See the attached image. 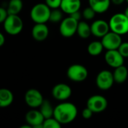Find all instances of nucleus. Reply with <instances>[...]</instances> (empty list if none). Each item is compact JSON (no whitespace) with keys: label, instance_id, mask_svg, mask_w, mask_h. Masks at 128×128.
Instances as JSON below:
<instances>
[{"label":"nucleus","instance_id":"f257e3e1","mask_svg":"<svg viewBox=\"0 0 128 128\" xmlns=\"http://www.w3.org/2000/svg\"><path fill=\"white\" fill-rule=\"evenodd\" d=\"M77 113V108L74 104L63 102L54 108L53 117L61 124H68L76 119Z\"/></svg>","mask_w":128,"mask_h":128},{"label":"nucleus","instance_id":"f03ea898","mask_svg":"<svg viewBox=\"0 0 128 128\" xmlns=\"http://www.w3.org/2000/svg\"><path fill=\"white\" fill-rule=\"evenodd\" d=\"M109 25L110 31L121 36L128 33V17L124 13H117L112 15Z\"/></svg>","mask_w":128,"mask_h":128},{"label":"nucleus","instance_id":"7ed1b4c3","mask_svg":"<svg viewBox=\"0 0 128 128\" xmlns=\"http://www.w3.org/2000/svg\"><path fill=\"white\" fill-rule=\"evenodd\" d=\"M51 8L46 3H38L32 7L30 16L35 23H46L49 21Z\"/></svg>","mask_w":128,"mask_h":128},{"label":"nucleus","instance_id":"20e7f679","mask_svg":"<svg viewBox=\"0 0 128 128\" xmlns=\"http://www.w3.org/2000/svg\"><path fill=\"white\" fill-rule=\"evenodd\" d=\"M5 32L10 35L20 34L23 28L22 20L18 14H8L3 22Z\"/></svg>","mask_w":128,"mask_h":128},{"label":"nucleus","instance_id":"39448f33","mask_svg":"<svg viewBox=\"0 0 128 128\" xmlns=\"http://www.w3.org/2000/svg\"><path fill=\"white\" fill-rule=\"evenodd\" d=\"M88 72L87 68L80 64H74L70 65L67 70L68 77L73 82H83L88 77Z\"/></svg>","mask_w":128,"mask_h":128},{"label":"nucleus","instance_id":"423d86ee","mask_svg":"<svg viewBox=\"0 0 128 128\" xmlns=\"http://www.w3.org/2000/svg\"><path fill=\"white\" fill-rule=\"evenodd\" d=\"M80 21L76 20L70 16L63 19L60 22L59 32L64 38H70L76 33L77 26Z\"/></svg>","mask_w":128,"mask_h":128},{"label":"nucleus","instance_id":"0eeeda50","mask_svg":"<svg viewBox=\"0 0 128 128\" xmlns=\"http://www.w3.org/2000/svg\"><path fill=\"white\" fill-rule=\"evenodd\" d=\"M108 102L106 98L100 94L91 96L87 100V107L94 113H100L105 111Z\"/></svg>","mask_w":128,"mask_h":128},{"label":"nucleus","instance_id":"6e6552de","mask_svg":"<svg viewBox=\"0 0 128 128\" xmlns=\"http://www.w3.org/2000/svg\"><path fill=\"white\" fill-rule=\"evenodd\" d=\"M115 82L113 74L107 70L100 71L96 77V85L100 90H108L112 88Z\"/></svg>","mask_w":128,"mask_h":128},{"label":"nucleus","instance_id":"1a4fd4ad","mask_svg":"<svg viewBox=\"0 0 128 128\" xmlns=\"http://www.w3.org/2000/svg\"><path fill=\"white\" fill-rule=\"evenodd\" d=\"M101 43L104 49L107 50H118V48L122 43V40L120 34L110 31L102 38Z\"/></svg>","mask_w":128,"mask_h":128},{"label":"nucleus","instance_id":"9d476101","mask_svg":"<svg viewBox=\"0 0 128 128\" xmlns=\"http://www.w3.org/2000/svg\"><path fill=\"white\" fill-rule=\"evenodd\" d=\"M44 100V97L40 92L35 88H30L25 94L26 104L32 109L38 108Z\"/></svg>","mask_w":128,"mask_h":128},{"label":"nucleus","instance_id":"9b49d317","mask_svg":"<svg viewBox=\"0 0 128 128\" xmlns=\"http://www.w3.org/2000/svg\"><path fill=\"white\" fill-rule=\"evenodd\" d=\"M72 94L71 88L65 83H58L56 85L52 90V94L53 98L60 101H64L68 100Z\"/></svg>","mask_w":128,"mask_h":128},{"label":"nucleus","instance_id":"f8f14e48","mask_svg":"<svg viewBox=\"0 0 128 128\" xmlns=\"http://www.w3.org/2000/svg\"><path fill=\"white\" fill-rule=\"evenodd\" d=\"M105 61L106 64L112 68H117L124 64V58L118 50H107L105 53Z\"/></svg>","mask_w":128,"mask_h":128},{"label":"nucleus","instance_id":"ddd939ff","mask_svg":"<svg viewBox=\"0 0 128 128\" xmlns=\"http://www.w3.org/2000/svg\"><path fill=\"white\" fill-rule=\"evenodd\" d=\"M44 117L40 112V110H32L28 111L26 115V123L33 128H43V123Z\"/></svg>","mask_w":128,"mask_h":128},{"label":"nucleus","instance_id":"4468645a","mask_svg":"<svg viewBox=\"0 0 128 128\" xmlns=\"http://www.w3.org/2000/svg\"><path fill=\"white\" fill-rule=\"evenodd\" d=\"M92 34L98 38H103L106 34H107L110 31V25L109 22H106L104 20H98L94 21L91 25Z\"/></svg>","mask_w":128,"mask_h":128},{"label":"nucleus","instance_id":"2eb2a0df","mask_svg":"<svg viewBox=\"0 0 128 128\" xmlns=\"http://www.w3.org/2000/svg\"><path fill=\"white\" fill-rule=\"evenodd\" d=\"M32 35L35 40L43 41L49 35V28L46 23H35L32 29Z\"/></svg>","mask_w":128,"mask_h":128},{"label":"nucleus","instance_id":"dca6fc26","mask_svg":"<svg viewBox=\"0 0 128 128\" xmlns=\"http://www.w3.org/2000/svg\"><path fill=\"white\" fill-rule=\"evenodd\" d=\"M81 8V0H62L60 5L61 10L68 14L77 11Z\"/></svg>","mask_w":128,"mask_h":128},{"label":"nucleus","instance_id":"f3484780","mask_svg":"<svg viewBox=\"0 0 128 128\" xmlns=\"http://www.w3.org/2000/svg\"><path fill=\"white\" fill-rule=\"evenodd\" d=\"M89 6L92 8L96 13L103 14L108 10L111 0H88Z\"/></svg>","mask_w":128,"mask_h":128},{"label":"nucleus","instance_id":"a211bd4d","mask_svg":"<svg viewBox=\"0 0 128 128\" xmlns=\"http://www.w3.org/2000/svg\"><path fill=\"white\" fill-rule=\"evenodd\" d=\"M14 101V94L8 88H0V108L8 107Z\"/></svg>","mask_w":128,"mask_h":128},{"label":"nucleus","instance_id":"6ab92c4d","mask_svg":"<svg viewBox=\"0 0 128 128\" xmlns=\"http://www.w3.org/2000/svg\"><path fill=\"white\" fill-rule=\"evenodd\" d=\"M112 74L115 82L119 84L124 83L128 77V70L124 64L116 68Z\"/></svg>","mask_w":128,"mask_h":128},{"label":"nucleus","instance_id":"aec40b11","mask_svg":"<svg viewBox=\"0 0 128 128\" xmlns=\"http://www.w3.org/2000/svg\"><path fill=\"white\" fill-rule=\"evenodd\" d=\"M77 34L82 39H86L92 34L91 26L85 21H80L76 30Z\"/></svg>","mask_w":128,"mask_h":128},{"label":"nucleus","instance_id":"412c9836","mask_svg":"<svg viewBox=\"0 0 128 128\" xmlns=\"http://www.w3.org/2000/svg\"><path fill=\"white\" fill-rule=\"evenodd\" d=\"M40 112L44 117V118H49L53 117L54 113V108L52 107L51 103L47 100H44L40 106L38 107Z\"/></svg>","mask_w":128,"mask_h":128},{"label":"nucleus","instance_id":"4be33fe9","mask_svg":"<svg viewBox=\"0 0 128 128\" xmlns=\"http://www.w3.org/2000/svg\"><path fill=\"white\" fill-rule=\"evenodd\" d=\"M22 0H10L8 4L7 11L8 14H19L22 9Z\"/></svg>","mask_w":128,"mask_h":128},{"label":"nucleus","instance_id":"5701e85b","mask_svg":"<svg viewBox=\"0 0 128 128\" xmlns=\"http://www.w3.org/2000/svg\"><path fill=\"white\" fill-rule=\"evenodd\" d=\"M104 47L101 43V41L94 40L91 42L88 46V52L92 56H99L104 50Z\"/></svg>","mask_w":128,"mask_h":128},{"label":"nucleus","instance_id":"b1692460","mask_svg":"<svg viewBox=\"0 0 128 128\" xmlns=\"http://www.w3.org/2000/svg\"><path fill=\"white\" fill-rule=\"evenodd\" d=\"M63 11L58 8H54L52 9L50 11V19L49 21L54 22V23H57L61 22L63 20Z\"/></svg>","mask_w":128,"mask_h":128},{"label":"nucleus","instance_id":"393cba45","mask_svg":"<svg viewBox=\"0 0 128 128\" xmlns=\"http://www.w3.org/2000/svg\"><path fill=\"white\" fill-rule=\"evenodd\" d=\"M62 124L54 117L44 119L43 123V128H60Z\"/></svg>","mask_w":128,"mask_h":128},{"label":"nucleus","instance_id":"a878e982","mask_svg":"<svg viewBox=\"0 0 128 128\" xmlns=\"http://www.w3.org/2000/svg\"><path fill=\"white\" fill-rule=\"evenodd\" d=\"M96 14L97 13L95 12V10L92 8H91L90 6L82 10V14L83 18L86 19V20H90L94 19Z\"/></svg>","mask_w":128,"mask_h":128},{"label":"nucleus","instance_id":"bb28decb","mask_svg":"<svg viewBox=\"0 0 128 128\" xmlns=\"http://www.w3.org/2000/svg\"><path fill=\"white\" fill-rule=\"evenodd\" d=\"M118 50L124 58H128V42H122L118 48Z\"/></svg>","mask_w":128,"mask_h":128},{"label":"nucleus","instance_id":"cd10ccee","mask_svg":"<svg viewBox=\"0 0 128 128\" xmlns=\"http://www.w3.org/2000/svg\"><path fill=\"white\" fill-rule=\"evenodd\" d=\"M45 3L51 8H60L62 0H45Z\"/></svg>","mask_w":128,"mask_h":128},{"label":"nucleus","instance_id":"c85d7f7f","mask_svg":"<svg viewBox=\"0 0 128 128\" xmlns=\"http://www.w3.org/2000/svg\"><path fill=\"white\" fill-rule=\"evenodd\" d=\"M93 113H94V112H93L89 108H88V107L86 106V108H85V109L82 110V118H85V119H89V118H91L92 117Z\"/></svg>","mask_w":128,"mask_h":128},{"label":"nucleus","instance_id":"c756f323","mask_svg":"<svg viewBox=\"0 0 128 128\" xmlns=\"http://www.w3.org/2000/svg\"><path fill=\"white\" fill-rule=\"evenodd\" d=\"M8 14L7 11V9L0 7V23H3L4 21L5 20L6 17L8 16Z\"/></svg>","mask_w":128,"mask_h":128},{"label":"nucleus","instance_id":"7c9ffc66","mask_svg":"<svg viewBox=\"0 0 128 128\" xmlns=\"http://www.w3.org/2000/svg\"><path fill=\"white\" fill-rule=\"evenodd\" d=\"M70 16L71 17H73L74 19H75L76 20L80 21V20H81L82 16V13H81V12L80 11V10H77V11H75V12L72 13L71 14H70Z\"/></svg>","mask_w":128,"mask_h":128},{"label":"nucleus","instance_id":"2f4dec72","mask_svg":"<svg viewBox=\"0 0 128 128\" xmlns=\"http://www.w3.org/2000/svg\"><path fill=\"white\" fill-rule=\"evenodd\" d=\"M126 0H111V2L116 5H120L122 4Z\"/></svg>","mask_w":128,"mask_h":128},{"label":"nucleus","instance_id":"473e14b6","mask_svg":"<svg viewBox=\"0 0 128 128\" xmlns=\"http://www.w3.org/2000/svg\"><path fill=\"white\" fill-rule=\"evenodd\" d=\"M5 42V38H4V34L0 32V46H3Z\"/></svg>","mask_w":128,"mask_h":128},{"label":"nucleus","instance_id":"72a5a7b5","mask_svg":"<svg viewBox=\"0 0 128 128\" xmlns=\"http://www.w3.org/2000/svg\"><path fill=\"white\" fill-rule=\"evenodd\" d=\"M124 14L127 16L128 17V6L126 8V9H125V10H124Z\"/></svg>","mask_w":128,"mask_h":128},{"label":"nucleus","instance_id":"f704fd0d","mask_svg":"<svg viewBox=\"0 0 128 128\" xmlns=\"http://www.w3.org/2000/svg\"><path fill=\"white\" fill-rule=\"evenodd\" d=\"M126 2H128V0H126Z\"/></svg>","mask_w":128,"mask_h":128}]
</instances>
